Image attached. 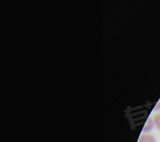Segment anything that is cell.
Masks as SVG:
<instances>
[{"label":"cell","mask_w":160,"mask_h":142,"mask_svg":"<svg viewBox=\"0 0 160 142\" xmlns=\"http://www.w3.org/2000/svg\"><path fill=\"white\" fill-rule=\"evenodd\" d=\"M137 142H156V140L154 138V136H152L150 134L142 133L140 135V138H139Z\"/></svg>","instance_id":"1"},{"label":"cell","mask_w":160,"mask_h":142,"mask_svg":"<svg viewBox=\"0 0 160 142\" xmlns=\"http://www.w3.org/2000/svg\"><path fill=\"white\" fill-rule=\"evenodd\" d=\"M154 126V123L153 120H152V117H149L147 122H146V124L144 125V128H143V130H142V132L143 133H147L148 134V132H150L152 130V128Z\"/></svg>","instance_id":"2"},{"label":"cell","mask_w":160,"mask_h":142,"mask_svg":"<svg viewBox=\"0 0 160 142\" xmlns=\"http://www.w3.org/2000/svg\"><path fill=\"white\" fill-rule=\"evenodd\" d=\"M152 120H153L154 126H156L158 130H160V112H157L152 116Z\"/></svg>","instance_id":"3"}]
</instances>
